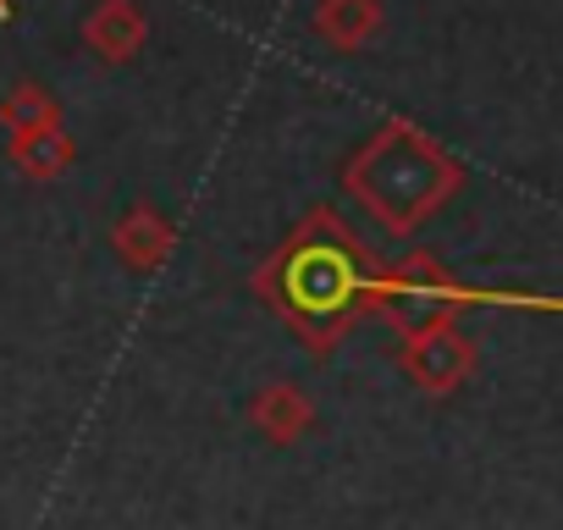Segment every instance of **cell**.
I'll return each instance as SVG.
<instances>
[{
  "label": "cell",
  "instance_id": "obj_1",
  "mask_svg": "<svg viewBox=\"0 0 563 530\" xmlns=\"http://www.w3.org/2000/svg\"><path fill=\"white\" fill-rule=\"evenodd\" d=\"M376 277L382 272L371 249L354 238V227L332 205H310L305 221L254 265L249 288L310 354H332L371 310Z\"/></svg>",
  "mask_w": 563,
  "mask_h": 530
},
{
  "label": "cell",
  "instance_id": "obj_2",
  "mask_svg": "<svg viewBox=\"0 0 563 530\" xmlns=\"http://www.w3.org/2000/svg\"><path fill=\"white\" fill-rule=\"evenodd\" d=\"M343 188L393 238H409L459 188V166L415 122H387L343 161Z\"/></svg>",
  "mask_w": 563,
  "mask_h": 530
},
{
  "label": "cell",
  "instance_id": "obj_5",
  "mask_svg": "<svg viewBox=\"0 0 563 530\" xmlns=\"http://www.w3.org/2000/svg\"><path fill=\"white\" fill-rule=\"evenodd\" d=\"M78 40L106 67H128L150 45V18H144L139 0H95V7L84 12V23H78Z\"/></svg>",
  "mask_w": 563,
  "mask_h": 530
},
{
  "label": "cell",
  "instance_id": "obj_4",
  "mask_svg": "<svg viewBox=\"0 0 563 530\" xmlns=\"http://www.w3.org/2000/svg\"><path fill=\"white\" fill-rule=\"evenodd\" d=\"M172 249H177V227H172V216L155 199H139V205H128L111 221V254L139 277L161 272V265L172 260Z\"/></svg>",
  "mask_w": 563,
  "mask_h": 530
},
{
  "label": "cell",
  "instance_id": "obj_6",
  "mask_svg": "<svg viewBox=\"0 0 563 530\" xmlns=\"http://www.w3.org/2000/svg\"><path fill=\"white\" fill-rule=\"evenodd\" d=\"M249 426L271 442V448H294L316 431V404L299 382H265L249 398Z\"/></svg>",
  "mask_w": 563,
  "mask_h": 530
},
{
  "label": "cell",
  "instance_id": "obj_11",
  "mask_svg": "<svg viewBox=\"0 0 563 530\" xmlns=\"http://www.w3.org/2000/svg\"><path fill=\"white\" fill-rule=\"evenodd\" d=\"M0 18H12V0H0Z\"/></svg>",
  "mask_w": 563,
  "mask_h": 530
},
{
  "label": "cell",
  "instance_id": "obj_10",
  "mask_svg": "<svg viewBox=\"0 0 563 530\" xmlns=\"http://www.w3.org/2000/svg\"><path fill=\"white\" fill-rule=\"evenodd\" d=\"M56 122H62V100L40 78H18L7 89V100H0V128H7V139L40 133V128H56Z\"/></svg>",
  "mask_w": 563,
  "mask_h": 530
},
{
  "label": "cell",
  "instance_id": "obj_9",
  "mask_svg": "<svg viewBox=\"0 0 563 530\" xmlns=\"http://www.w3.org/2000/svg\"><path fill=\"white\" fill-rule=\"evenodd\" d=\"M376 29H382L376 0H321L316 7V40L332 51H360Z\"/></svg>",
  "mask_w": 563,
  "mask_h": 530
},
{
  "label": "cell",
  "instance_id": "obj_8",
  "mask_svg": "<svg viewBox=\"0 0 563 530\" xmlns=\"http://www.w3.org/2000/svg\"><path fill=\"white\" fill-rule=\"evenodd\" d=\"M73 155H78V144H73L67 122L7 139V161H12V172H18V177H29V183H56V177L73 166Z\"/></svg>",
  "mask_w": 563,
  "mask_h": 530
},
{
  "label": "cell",
  "instance_id": "obj_7",
  "mask_svg": "<svg viewBox=\"0 0 563 530\" xmlns=\"http://www.w3.org/2000/svg\"><path fill=\"white\" fill-rule=\"evenodd\" d=\"M398 360H404V371H409L415 387H426V393H453V387L464 382V371H470V343H464L453 327H442V332H426V338L404 343Z\"/></svg>",
  "mask_w": 563,
  "mask_h": 530
},
{
  "label": "cell",
  "instance_id": "obj_3",
  "mask_svg": "<svg viewBox=\"0 0 563 530\" xmlns=\"http://www.w3.org/2000/svg\"><path fill=\"white\" fill-rule=\"evenodd\" d=\"M448 305L453 299L442 288V272H437L431 254H409V260L393 265V272H382L376 277V299H371V310H382V321L404 343H415L426 332H442L448 327Z\"/></svg>",
  "mask_w": 563,
  "mask_h": 530
}]
</instances>
